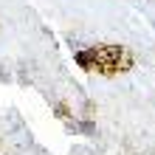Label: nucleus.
<instances>
[{"label": "nucleus", "instance_id": "1", "mask_svg": "<svg viewBox=\"0 0 155 155\" xmlns=\"http://www.w3.org/2000/svg\"><path fill=\"white\" fill-rule=\"evenodd\" d=\"M76 62L87 74H102V76H116L133 68V54L124 45H90V48L76 51Z\"/></svg>", "mask_w": 155, "mask_h": 155}]
</instances>
